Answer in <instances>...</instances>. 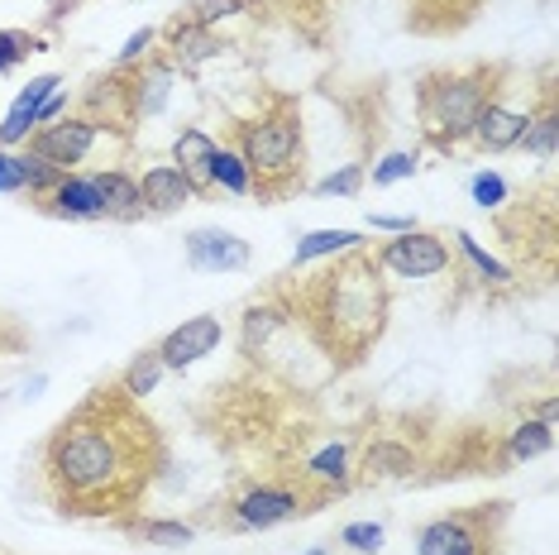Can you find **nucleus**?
<instances>
[{"label":"nucleus","instance_id":"423d86ee","mask_svg":"<svg viewBox=\"0 0 559 555\" xmlns=\"http://www.w3.org/2000/svg\"><path fill=\"white\" fill-rule=\"evenodd\" d=\"M378 269H388V273H397V278H436L450 269V245L436 235V231H406L397 239H388L383 249H378Z\"/></svg>","mask_w":559,"mask_h":555},{"label":"nucleus","instance_id":"0eeeda50","mask_svg":"<svg viewBox=\"0 0 559 555\" xmlns=\"http://www.w3.org/2000/svg\"><path fill=\"white\" fill-rule=\"evenodd\" d=\"M96 134H100V125L96 120H68L62 116L58 125H39V130L29 134V154H39V158H48L53 168H78V163L92 154L96 149Z\"/></svg>","mask_w":559,"mask_h":555},{"label":"nucleus","instance_id":"c756f323","mask_svg":"<svg viewBox=\"0 0 559 555\" xmlns=\"http://www.w3.org/2000/svg\"><path fill=\"white\" fill-rule=\"evenodd\" d=\"M454 239H460L464 259H474V269H478V278H483V283H492V287H507V283H512V273H507V263H498V259L488 255V249H478V239L468 235V231H460Z\"/></svg>","mask_w":559,"mask_h":555},{"label":"nucleus","instance_id":"39448f33","mask_svg":"<svg viewBox=\"0 0 559 555\" xmlns=\"http://www.w3.org/2000/svg\"><path fill=\"white\" fill-rule=\"evenodd\" d=\"M507 503H478L468 512L436 517L416 532V555H502Z\"/></svg>","mask_w":559,"mask_h":555},{"label":"nucleus","instance_id":"f257e3e1","mask_svg":"<svg viewBox=\"0 0 559 555\" xmlns=\"http://www.w3.org/2000/svg\"><path fill=\"white\" fill-rule=\"evenodd\" d=\"M163 470V436L120 383L92 388L44 446V484L68 517H130Z\"/></svg>","mask_w":559,"mask_h":555},{"label":"nucleus","instance_id":"7c9ffc66","mask_svg":"<svg viewBox=\"0 0 559 555\" xmlns=\"http://www.w3.org/2000/svg\"><path fill=\"white\" fill-rule=\"evenodd\" d=\"M29 54H44V39H34L24 29H0V72L20 68Z\"/></svg>","mask_w":559,"mask_h":555},{"label":"nucleus","instance_id":"a211bd4d","mask_svg":"<svg viewBox=\"0 0 559 555\" xmlns=\"http://www.w3.org/2000/svg\"><path fill=\"white\" fill-rule=\"evenodd\" d=\"M96 192H100V206H106V221H139L144 216V201H139V182L120 168H106V173H92Z\"/></svg>","mask_w":559,"mask_h":555},{"label":"nucleus","instance_id":"1a4fd4ad","mask_svg":"<svg viewBox=\"0 0 559 555\" xmlns=\"http://www.w3.org/2000/svg\"><path fill=\"white\" fill-rule=\"evenodd\" d=\"M507 92V86H502ZM502 92L488 101V106L478 110V120H474V144L478 149H488V154H502V149H516L521 144V134H526V125H531V106L521 110V106H507Z\"/></svg>","mask_w":559,"mask_h":555},{"label":"nucleus","instance_id":"5701e85b","mask_svg":"<svg viewBox=\"0 0 559 555\" xmlns=\"http://www.w3.org/2000/svg\"><path fill=\"white\" fill-rule=\"evenodd\" d=\"M124 532H134L139 541H148V546H168V551L192 541V527L187 522H163V517H130Z\"/></svg>","mask_w":559,"mask_h":555},{"label":"nucleus","instance_id":"20e7f679","mask_svg":"<svg viewBox=\"0 0 559 555\" xmlns=\"http://www.w3.org/2000/svg\"><path fill=\"white\" fill-rule=\"evenodd\" d=\"M502 82H507L502 62H478V68H464V72H430L421 82V92H416L430 144L450 154L460 139L474 134L478 110L502 92Z\"/></svg>","mask_w":559,"mask_h":555},{"label":"nucleus","instance_id":"9d476101","mask_svg":"<svg viewBox=\"0 0 559 555\" xmlns=\"http://www.w3.org/2000/svg\"><path fill=\"white\" fill-rule=\"evenodd\" d=\"M187 263L201 273H239L249 269V245L230 231H192L187 235Z\"/></svg>","mask_w":559,"mask_h":555},{"label":"nucleus","instance_id":"412c9836","mask_svg":"<svg viewBox=\"0 0 559 555\" xmlns=\"http://www.w3.org/2000/svg\"><path fill=\"white\" fill-rule=\"evenodd\" d=\"M416 470V456L406 446H397V440H373L364 456V474L368 479H406Z\"/></svg>","mask_w":559,"mask_h":555},{"label":"nucleus","instance_id":"2f4dec72","mask_svg":"<svg viewBox=\"0 0 559 555\" xmlns=\"http://www.w3.org/2000/svg\"><path fill=\"white\" fill-rule=\"evenodd\" d=\"M340 546H349L359 555H378L383 551V527L378 522H349L345 532H340Z\"/></svg>","mask_w":559,"mask_h":555},{"label":"nucleus","instance_id":"4c0bfd02","mask_svg":"<svg viewBox=\"0 0 559 555\" xmlns=\"http://www.w3.org/2000/svg\"><path fill=\"white\" fill-rule=\"evenodd\" d=\"M368 225H373V231H388V235L416 231V221H412V216H368Z\"/></svg>","mask_w":559,"mask_h":555},{"label":"nucleus","instance_id":"2eb2a0df","mask_svg":"<svg viewBox=\"0 0 559 555\" xmlns=\"http://www.w3.org/2000/svg\"><path fill=\"white\" fill-rule=\"evenodd\" d=\"M192 197H197L192 182H187L173 163H158V168H148L144 178H139V201H144V211H154V216H173V211H182Z\"/></svg>","mask_w":559,"mask_h":555},{"label":"nucleus","instance_id":"9b49d317","mask_svg":"<svg viewBox=\"0 0 559 555\" xmlns=\"http://www.w3.org/2000/svg\"><path fill=\"white\" fill-rule=\"evenodd\" d=\"M297 512H307V503L287 484H259V488H249V494H239V503H235V517L245 527H277Z\"/></svg>","mask_w":559,"mask_h":555},{"label":"nucleus","instance_id":"e433bc0d","mask_svg":"<svg viewBox=\"0 0 559 555\" xmlns=\"http://www.w3.org/2000/svg\"><path fill=\"white\" fill-rule=\"evenodd\" d=\"M0 192H24L20 168H15V154H0Z\"/></svg>","mask_w":559,"mask_h":555},{"label":"nucleus","instance_id":"72a5a7b5","mask_svg":"<svg viewBox=\"0 0 559 555\" xmlns=\"http://www.w3.org/2000/svg\"><path fill=\"white\" fill-rule=\"evenodd\" d=\"M468 192H474V201L483 211H498L507 201V182H502V173H478V178L468 182Z\"/></svg>","mask_w":559,"mask_h":555},{"label":"nucleus","instance_id":"a878e982","mask_svg":"<svg viewBox=\"0 0 559 555\" xmlns=\"http://www.w3.org/2000/svg\"><path fill=\"white\" fill-rule=\"evenodd\" d=\"M158 378H163V359L154 355V350H144V355H134V359H130V369L120 374V388H124L130 398L144 402V398L158 388Z\"/></svg>","mask_w":559,"mask_h":555},{"label":"nucleus","instance_id":"f704fd0d","mask_svg":"<svg viewBox=\"0 0 559 555\" xmlns=\"http://www.w3.org/2000/svg\"><path fill=\"white\" fill-rule=\"evenodd\" d=\"M412 173H416V154H388V158L373 168V187H392V182L412 178Z\"/></svg>","mask_w":559,"mask_h":555},{"label":"nucleus","instance_id":"c85d7f7f","mask_svg":"<svg viewBox=\"0 0 559 555\" xmlns=\"http://www.w3.org/2000/svg\"><path fill=\"white\" fill-rule=\"evenodd\" d=\"M15 168H20V182H24V192H29V197H44L48 187L62 178V168H53V163L39 158V154H29V149L15 154Z\"/></svg>","mask_w":559,"mask_h":555},{"label":"nucleus","instance_id":"6e6552de","mask_svg":"<svg viewBox=\"0 0 559 555\" xmlns=\"http://www.w3.org/2000/svg\"><path fill=\"white\" fill-rule=\"evenodd\" d=\"M221 317H192L182 326H173L168 335L154 345V355L163 359V369H192L197 359H206L221 350Z\"/></svg>","mask_w":559,"mask_h":555},{"label":"nucleus","instance_id":"bb28decb","mask_svg":"<svg viewBox=\"0 0 559 555\" xmlns=\"http://www.w3.org/2000/svg\"><path fill=\"white\" fill-rule=\"evenodd\" d=\"M253 5H259V0H187L182 20L201 24V29H215L221 20H235V15H245V10H253Z\"/></svg>","mask_w":559,"mask_h":555},{"label":"nucleus","instance_id":"6ab92c4d","mask_svg":"<svg viewBox=\"0 0 559 555\" xmlns=\"http://www.w3.org/2000/svg\"><path fill=\"white\" fill-rule=\"evenodd\" d=\"M134 86V110L139 116H158L163 110V101H168V92H173V62L168 58H154L144 72H139V82H130Z\"/></svg>","mask_w":559,"mask_h":555},{"label":"nucleus","instance_id":"f03ea898","mask_svg":"<svg viewBox=\"0 0 559 555\" xmlns=\"http://www.w3.org/2000/svg\"><path fill=\"white\" fill-rule=\"evenodd\" d=\"M301 317L330 355L359 364L388 326V283L378 259L364 245L335 255V263L301 293Z\"/></svg>","mask_w":559,"mask_h":555},{"label":"nucleus","instance_id":"7ed1b4c3","mask_svg":"<svg viewBox=\"0 0 559 555\" xmlns=\"http://www.w3.org/2000/svg\"><path fill=\"white\" fill-rule=\"evenodd\" d=\"M235 154L249 168V192L277 201L301 187V110L292 96H263L259 116L235 125Z\"/></svg>","mask_w":559,"mask_h":555},{"label":"nucleus","instance_id":"f8f14e48","mask_svg":"<svg viewBox=\"0 0 559 555\" xmlns=\"http://www.w3.org/2000/svg\"><path fill=\"white\" fill-rule=\"evenodd\" d=\"M62 86V78L58 72H44V78H34L24 92L15 96V106L5 110V120H0V144L5 149H15V144H24L34 130H39V110H44V101L53 96Z\"/></svg>","mask_w":559,"mask_h":555},{"label":"nucleus","instance_id":"4be33fe9","mask_svg":"<svg viewBox=\"0 0 559 555\" xmlns=\"http://www.w3.org/2000/svg\"><path fill=\"white\" fill-rule=\"evenodd\" d=\"M555 139H559V110H555V92L545 96V110L540 116H531L526 134H521V149L536 158H555Z\"/></svg>","mask_w":559,"mask_h":555},{"label":"nucleus","instance_id":"b1692460","mask_svg":"<svg viewBox=\"0 0 559 555\" xmlns=\"http://www.w3.org/2000/svg\"><path fill=\"white\" fill-rule=\"evenodd\" d=\"M211 187H221V192H230V197H249V168H245V158H239L235 149L215 144V163H211Z\"/></svg>","mask_w":559,"mask_h":555},{"label":"nucleus","instance_id":"aec40b11","mask_svg":"<svg viewBox=\"0 0 559 555\" xmlns=\"http://www.w3.org/2000/svg\"><path fill=\"white\" fill-rule=\"evenodd\" d=\"M359 245H364L359 231H311L297 239L292 269H301V263H311V259H325V255H345V249H359Z\"/></svg>","mask_w":559,"mask_h":555},{"label":"nucleus","instance_id":"cd10ccee","mask_svg":"<svg viewBox=\"0 0 559 555\" xmlns=\"http://www.w3.org/2000/svg\"><path fill=\"white\" fill-rule=\"evenodd\" d=\"M307 474L321 479V484L345 488V484H349V446H325V450H316L311 464H307Z\"/></svg>","mask_w":559,"mask_h":555},{"label":"nucleus","instance_id":"dca6fc26","mask_svg":"<svg viewBox=\"0 0 559 555\" xmlns=\"http://www.w3.org/2000/svg\"><path fill=\"white\" fill-rule=\"evenodd\" d=\"M211 163H215V139L206 130H182L173 144V168L192 182V192H211Z\"/></svg>","mask_w":559,"mask_h":555},{"label":"nucleus","instance_id":"c9c22d12","mask_svg":"<svg viewBox=\"0 0 559 555\" xmlns=\"http://www.w3.org/2000/svg\"><path fill=\"white\" fill-rule=\"evenodd\" d=\"M158 44V29H139V34H130V44L120 48V58H116V68L124 72V68H134L139 58H148V48Z\"/></svg>","mask_w":559,"mask_h":555},{"label":"nucleus","instance_id":"473e14b6","mask_svg":"<svg viewBox=\"0 0 559 555\" xmlns=\"http://www.w3.org/2000/svg\"><path fill=\"white\" fill-rule=\"evenodd\" d=\"M359 187H364V168L349 163V168H340V173H330V178L316 182V197H354Z\"/></svg>","mask_w":559,"mask_h":555},{"label":"nucleus","instance_id":"f3484780","mask_svg":"<svg viewBox=\"0 0 559 555\" xmlns=\"http://www.w3.org/2000/svg\"><path fill=\"white\" fill-rule=\"evenodd\" d=\"M474 15H478V0H412V29L416 34L464 29Z\"/></svg>","mask_w":559,"mask_h":555},{"label":"nucleus","instance_id":"4468645a","mask_svg":"<svg viewBox=\"0 0 559 555\" xmlns=\"http://www.w3.org/2000/svg\"><path fill=\"white\" fill-rule=\"evenodd\" d=\"M163 34H168V62H173V72H197L201 62H211L225 48L211 29H201V24L182 20V15H173Z\"/></svg>","mask_w":559,"mask_h":555},{"label":"nucleus","instance_id":"393cba45","mask_svg":"<svg viewBox=\"0 0 559 555\" xmlns=\"http://www.w3.org/2000/svg\"><path fill=\"white\" fill-rule=\"evenodd\" d=\"M550 446H555V426L550 422H521L512 432V440H507V456L512 460H536Z\"/></svg>","mask_w":559,"mask_h":555},{"label":"nucleus","instance_id":"ddd939ff","mask_svg":"<svg viewBox=\"0 0 559 555\" xmlns=\"http://www.w3.org/2000/svg\"><path fill=\"white\" fill-rule=\"evenodd\" d=\"M48 201V216H62V221H100L106 216V206H100V192L92 178H82V173H62V178L44 192Z\"/></svg>","mask_w":559,"mask_h":555}]
</instances>
